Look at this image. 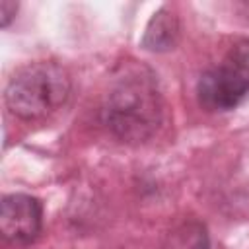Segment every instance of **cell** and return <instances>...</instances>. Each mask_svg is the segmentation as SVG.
<instances>
[{"mask_svg": "<svg viewBox=\"0 0 249 249\" xmlns=\"http://www.w3.org/2000/svg\"><path fill=\"white\" fill-rule=\"evenodd\" d=\"M70 95V76L56 62L19 68L6 88L8 109L21 119H43L60 109Z\"/></svg>", "mask_w": 249, "mask_h": 249, "instance_id": "obj_2", "label": "cell"}, {"mask_svg": "<svg viewBox=\"0 0 249 249\" xmlns=\"http://www.w3.org/2000/svg\"><path fill=\"white\" fill-rule=\"evenodd\" d=\"M16 12H18L16 2H12V0H2L0 2V23H2V27H8V23L14 19Z\"/></svg>", "mask_w": 249, "mask_h": 249, "instance_id": "obj_7", "label": "cell"}, {"mask_svg": "<svg viewBox=\"0 0 249 249\" xmlns=\"http://www.w3.org/2000/svg\"><path fill=\"white\" fill-rule=\"evenodd\" d=\"M177 35V19L171 12L167 10H160L158 14H154L148 29H146V37H144V45L152 51H161V49H169L175 41Z\"/></svg>", "mask_w": 249, "mask_h": 249, "instance_id": "obj_5", "label": "cell"}, {"mask_svg": "<svg viewBox=\"0 0 249 249\" xmlns=\"http://www.w3.org/2000/svg\"><path fill=\"white\" fill-rule=\"evenodd\" d=\"M43 224V206L35 196L14 193L6 195L0 204V231L14 245L35 241Z\"/></svg>", "mask_w": 249, "mask_h": 249, "instance_id": "obj_4", "label": "cell"}, {"mask_svg": "<svg viewBox=\"0 0 249 249\" xmlns=\"http://www.w3.org/2000/svg\"><path fill=\"white\" fill-rule=\"evenodd\" d=\"M196 95L206 111H230L249 95V37L231 45L224 58L200 76Z\"/></svg>", "mask_w": 249, "mask_h": 249, "instance_id": "obj_3", "label": "cell"}, {"mask_svg": "<svg viewBox=\"0 0 249 249\" xmlns=\"http://www.w3.org/2000/svg\"><path fill=\"white\" fill-rule=\"evenodd\" d=\"M163 249H210L204 226L198 222H187L171 231Z\"/></svg>", "mask_w": 249, "mask_h": 249, "instance_id": "obj_6", "label": "cell"}, {"mask_svg": "<svg viewBox=\"0 0 249 249\" xmlns=\"http://www.w3.org/2000/svg\"><path fill=\"white\" fill-rule=\"evenodd\" d=\"M107 126L126 142H140L154 134L161 121V97L154 76L146 70H130L121 76L107 95Z\"/></svg>", "mask_w": 249, "mask_h": 249, "instance_id": "obj_1", "label": "cell"}]
</instances>
